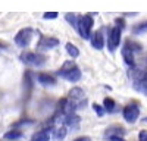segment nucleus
Masks as SVG:
<instances>
[{"label":"nucleus","mask_w":147,"mask_h":141,"mask_svg":"<svg viewBox=\"0 0 147 141\" xmlns=\"http://www.w3.org/2000/svg\"><path fill=\"white\" fill-rule=\"evenodd\" d=\"M107 140L109 141H125L122 137H119V135H113V137H107Z\"/></svg>","instance_id":"26"},{"label":"nucleus","mask_w":147,"mask_h":141,"mask_svg":"<svg viewBox=\"0 0 147 141\" xmlns=\"http://www.w3.org/2000/svg\"><path fill=\"white\" fill-rule=\"evenodd\" d=\"M80 116H77L75 113H69V115H66V117H65V124H66V126H69V128H74V129H77L78 126H80Z\"/></svg>","instance_id":"14"},{"label":"nucleus","mask_w":147,"mask_h":141,"mask_svg":"<svg viewBox=\"0 0 147 141\" xmlns=\"http://www.w3.org/2000/svg\"><path fill=\"white\" fill-rule=\"evenodd\" d=\"M138 141H147V131H146V129L140 131V134H138Z\"/></svg>","instance_id":"25"},{"label":"nucleus","mask_w":147,"mask_h":141,"mask_svg":"<svg viewBox=\"0 0 147 141\" xmlns=\"http://www.w3.org/2000/svg\"><path fill=\"white\" fill-rule=\"evenodd\" d=\"M144 32H147V21L137 23V25L132 28V34H134V35H141V34H144Z\"/></svg>","instance_id":"18"},{"label":"nucleus","mask_w":147,"mask_h":141,"mask_svg":"<svg viewBox=\"0 0 147 141\" xmlns=\"http://www.w3.org/2000/svg\"><path fill=\"white\" fill-rule=\"evenodd\" d=\"M59 46V40L55 37H41L40 41L37 43V50L38 52H47V50H52L55 47Z\"/></svg>","instance_id":"10"},{"label":"nucleus","mask_w":147,"mask_h":141,"mask_svg":"<svg viewBox=\"0 0 147 141\" xmlns=\"http://www.w3.org/2000/svg\"><path fill=\"white\" fill-rule=\"evenodd\" d=\"M37 81L40 82L41 85H44V87H53V85H56V77L55 75H52V74H47V72H40V74H37Z\"/></svg>","instance_id":"11"},{"label":"nucleus","mask_w":147,"mask_h":141,"mask_svg":"<svg viewBox=\"0 0 147 141\" xmlns=\"http://www.w3.org/2000/svg\"><path fill=\"white\" fill-rule=\"evenodd\" d=\"M122 116L128 124H134L137 122V119L140 117V106L137 103H129L122 109Z\"/></svg>","instance_id":"6"},{"label":"nucleus","mask_w":147,"mask_h":141,"mask_svg":"<svg viewBox=\"0 0 147 141\" xmlns=\"http://www.w3.org/2000/svg\"><path fill=\"white\" fill-rule=\"evenodd\" d=\"M122 57H124V62L129 68L136 66V63H137V60H136V52H134V49H132L131 40H127L124 43V47H122Z\"/></svg>","instance_id":"7"},{"label":"nucleus","mask_w":147,"mask_h":141,"mask_svg":"<svg viewBox=\"0 0 147 141\" xmlns=\"http://www.w3.org/2000/svg\"><path fill=\"white\" fill-rule=\"evenodd\" d=\"M131 79H132V84L134 88L137 91L147 94V70L138 69V68H132L131 70Z\"/></svg>","instance_id":"2"},{"label":"nucleus","mask_w":147,"mask_h":141,"mask_svg":"<svg viewBox=\"0 0 147 141\" xmlns=\"http://www.w3.org/2000/svg\"><path fill=\"white\" fill-rule=\"evenodd\" d=\"M74 141H91V138L90 137H78V138H75Z\"/></svg>","instance_id":"27"},{"label":"nucleus","mask_w":147,"mask_h":141,"mask_svg":"<svg viewBox=\"0 0 147 141\" xmlns=\"http://www.w3.org/2000/svg\"><path fill=\"white\" fill-rule=\"evenodd\" d=\"M68 99L71 101H74L78 107H82L84 104H87V99H85V94H84V90L80 88V87H74L69 90L68 93Z\"/></svg>","instance_id":"9"},{"label":"nucleus","mask_w":147,"mask_h":141,"mask_svg":"<svg viewBox=\"0 0 147 141\" xmlns=\"http://www.w3.org/2000/svg\"><path fill=\"white\" fill-rule=\"evenodd\" d=\"M103 107L106 109V112L113 113V112L116 110V103H115V100H113L112 97H106L105 101H103Z\"/></svg>","instance_id":"16"},{"label":"nucleus","mask_w":147,"mask_h":141,"mask_svg":"<svg viewBox=\"0 0 147 141\" xmlns=\"http://www.w3.org/2000/svg\"><path fill=\"white\" fill-rule=\"evenodd\" d=\"M57 77L60 78H63L69 82H78L82 77L81 74V69L77 66V63L74 62V60H66L62 66H60V69L57 70Z\"/></svg>","instance_id":"1"},{"label":"nucleus","mask_w":147,"mask_h":141,"mask_svg":"<svg viewBox=\"0 0 147 141\" xmlns=\"http://www.w3.org/2000/svg\"><path fill=\"white\" fill-rule=\"evenodd\" d=\"M93 110L97 113V116H103L105 113H106V109L103 107V106H100V104H97V103H93Z\"/></svg>","instance_id":"22"},{"label":"nucleus","mask_w":147,"mask_h":141,"mask_svg":"<svg viewBox=\"0 0 147 141\" xmlns=\"http://www.w3.org/2000/svg\"><path fill=\"white\" fill-rule=\"evenodd\" d=\"M93 25H94V21H93V16H91V15L80 16V19H78V25H77V31H78V34L81 35L82 38L90 40V38H91V30H93Z\"/></svg>","instance_id":"4"},{"label":"nucleus","mask_w":147,"mask_h":141,"mask_svg":"<svg viewBox=\"0 0 147 141\" xmlns=\"http://www.w3.org/2000/svg\"><path fill=\"white\" fill-rule=\"evenodd\" d=\"M65 49H66L68 54H69L71 57H74V59H77V57L80 56V50H78V47H77L75 44H72V43H66V44H65Z\"/></svg>","instance_id":"17"},{"label":"nucleus","mask_w":147,"mask_h":141,"mask_svg":"<svg viewBox=\"0 0 147 141\" xmlns=\"http://www.w3.org/2000/svg\"><path fill=\"white\" fill-rule=\"evenodd\" d=\"M66 134H68V128H66L65 125H63V126H59L56 131H55V138H56L57 141H62V140H65Z\"/></svg>","instance_id":"19"},{"label":"nucleus","mask_w":147,"mask_h":141,"mask_svg":"<svg viewBox=\"0 0 147 141\" xmlns=\"http://www.w3.org/2000/svg\"><path fill=\"white\" fill-rule=\"evenodd\" d=\"M32 34H34V30L32 28H22L15 35V43L19 47H28L30 43H31V40H32Z\"/></svg>","instance_id":"8"},{"label":"nucleus","mask_w":147,"mask_h":141,"mask_svg":"<svg viewBox=\"0 0 147 141\" xmlns=\"http://www.w3.org/2000/svg\"><path fill=\"white\" fill-rule=\"evenodd\" d=\"M50 132H52V129L50 128H46V129H41V131L38 132H35L30 141H49L50 140Z\"/></svg>","instance_id":"13"},{"label":"nucleus","mask_w":147,"mask_h":141,"mask_svg":"<svg viewBox=\"0 0 147 141\" xmlns=\"http://www.w3.org/2000/svg\"><path fill=\"white\" fill-rule=\"evenodd\" d=\"M125 134V129L122 128V126H119V125H113V126H109L107 129H106V138L107 137H113V135H119V137H122Z\"/></svg>","instance_id":"15"},{"label":"nucleus","mask_w":147,"mask_h":141,"mask_svg":"<svg viewBox=\"0 0 147 141\" xmlns=\"http://www.w3.org/2000/svg\"><path fill=\"white\" fill-rule=\"evenodd\" d=\"M65 19H66V21L71 23L72 27H75V28H77L80 16H78V15H75V13H66V15H65Z\"/></svg>","instance_id":"21"},{"label":"nucleus","mask_w":147,"mask_h":141,"mask_svg":"<svg viewBox=\"0 0 147 141\" xmlns=\"http://www.w3.org/2000/svg\"><path fill=\"white\" fill-rule=\"evenodd\" d=\"M91 46L94 47L96 50H102L105 47V37H103V32L102 31H96L94 34H91V38H90Z\"/></svg>","instance_id":"12"},{"label":"nucleus","mask_w":147,"mask_h":141,"mask_svg":"<svg viewBox=\"0 0 147 141\" xmlns=\"http://www.w3.org/2000/svg\"><path fill=\"white\" fill-rule=\"evenodd\" d=\"M57 16H59L57 12H46V13L43 15V18H44V19H56Z\"/></svg>","instance_id":"23"},{"label":"nucleus","mask_w":147,"mask_h":141,"mask_svg":"<svg viewBox=\"0 0 147 141\" xmlns=\"http://www.w3.org/2000/svg\"><path fill=\"white\" fill-rule=\"evenodd\" d=\"M19 59L22 63L30 65V66H43L47 60L46 54H43L40 52H24V53H21Z\"/></svg>","instance_id":"3"},{"label":"nucleus","mask_w":147,"mask_h":141,"mask_svg":"<svg viewBox=\"0 0 147 141\" xmlns=\"http://www.w3.org/2000/svg\"><path fill=\"white\" fill-rule=\"evenodd\" d=\"M115 22H116V27H118V28H121V30H124V28H125V21H124V19L116 18Z\"/></svg>","instance_id":"24"},{"label":"nucleus","mask_w":147,"mask_h":141,"mask_svg":"<svg viewBox=\"0 0 147 141\" xmlns=\"http://www.w3.org/2000/svg\"><path fill=\"white\" fill-rule=\"evenodd\" d=\"M5 138H6V140H12V141H15V140L22 138V132L19 131V129H12V131H9V132H6V134H5Z\"/></svg>","instance_id":"20"},{"label":"nucleus","mask_w":147,"mask_h":141,"mask_svg":"<svg viewBox=\"0 0 147 141\" xmlns=\"http://www.w3.org/2000/svg\"><path fill=\"white\" fill-rule=\"evenodd\" d=\"M121 38H122V30L118 28V27H112L107 32V38H106V43H107V49L109 52H115L119 44H121Z\"/></svg>","instance_id":"5"}]
</instances>
